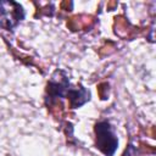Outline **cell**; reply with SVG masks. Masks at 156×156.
<instances>
[{"label": "cell", "instance_id": "1", "mask_svg": "<svg viewBox=\"0 0 156 156\" xmlns=\"http://www.w3.org/2000/svg\"><path fill=\"white\" fill-rule=\"evenodd\" d=\"M96 134V147L105 154L106 156H111L115 154L117 149V139L107 122H100L95 126Z\"/></svg>", "mask_w": 156, "mask_h": 156}, {"label": "cell", "instance_id": "2", "mask_svg": "<svg viewBox=\"0 0 156 156\" xmlns=\"http://www.w3.org/2000/svg\"><path fill=\"white\" fill-rule=\"evenodd\" d=\"M23 18L22 7L13 1H0V26L11 29Z\"/></svg>", "mask_w": 156, "mask_h": 156}, {"label": "cell", "instance_id": "3", "mask_svg": "<svg viewBox=\"0 0 156 156\" xmlns=\"http://www.w3.org/2000/svg\"><path fill=\"white\" fill-rule=\"evenodd\" d=\"M66 96L67 99H69L71 101V105L73 107H78L80 105H83L87 100H89V91H87L83 87H79V88H69L66 93Z\"/></svg>", "mask_w": 156, "mask_h": 156}]
</instances>
